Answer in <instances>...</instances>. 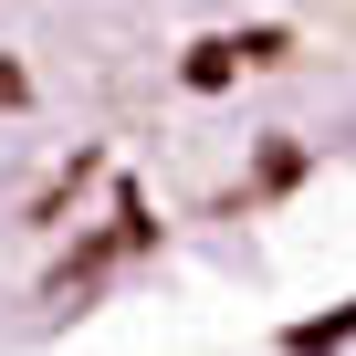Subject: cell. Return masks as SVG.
Segmentation results:
<instances>
[{
  "label": "cell",
  "mask_w": 356,
  "mask_h": 356,
  "mask_svg": "<svg viewBox=\"0 0 356 356\" xmlns=\"http://www.w3.org/2000/svg\"><path fill=\"white\" fill-rule=\"evenodd\" d=\"M356 157V0H0V314H63Z\"/></svg>",
  "instance_id": "6da1fadb"
}]
</instances>
